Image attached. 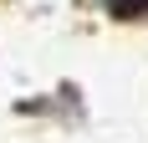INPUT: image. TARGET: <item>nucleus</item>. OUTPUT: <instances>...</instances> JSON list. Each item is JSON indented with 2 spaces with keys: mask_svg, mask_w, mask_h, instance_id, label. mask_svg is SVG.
<instances>
[{
  "mask_svg": "<svg viewBox=\"0 0 148 143\" xmlns=\"http://www.w3.org/2000/svg\"><path fill=\"white\" fill-rule=\"evenodd\" d=\"M107 10L112 15H138V10H148V0H107Z\"/></svg>",
  "mask_w": 148,
  "mask_h": 143,
  "instance_id": "f257e3e1",
  "label": "nucleus"
}]
</instances>
